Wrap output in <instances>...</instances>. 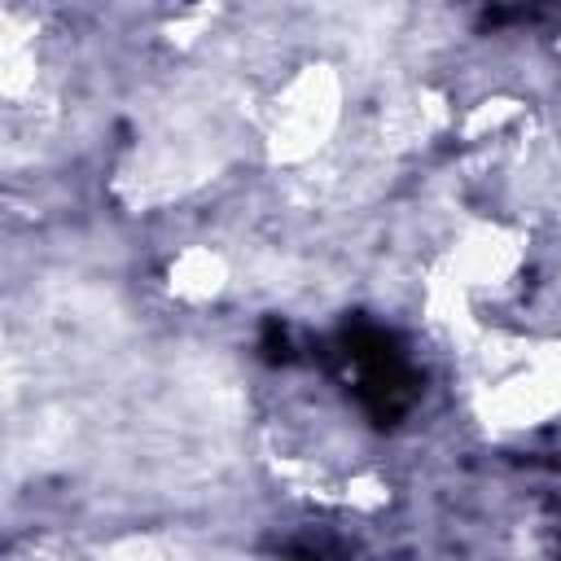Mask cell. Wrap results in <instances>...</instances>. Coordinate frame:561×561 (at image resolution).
Here are the masks:
<instances>
[{
	"label": "cell",
	"instance_id": "obj_1",
	"mask_svg": "<svg viewBox=\"0 0 561 561\" xmlns=\"http://www.w3.org/2000/svg\"><path fill=\"white\" fill-rule=\"evenodd\" d=\"M333 118H337V88L324 75H307L289 83L285 105L276 101V114H272V153L307 158L311 149L324 145Z\"/></svg>",
	"mask_w": 561,
	"mask_h": 561
}]
</instances>
